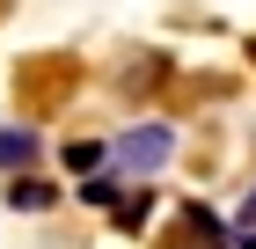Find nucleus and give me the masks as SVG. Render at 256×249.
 <instances>
[{
    "instance_id": "2",
    "label": "nucleus",
    "mask_w": 256,
    "mask_h": 249,
    "mask_svg": "<svg viewBox=\"0 0 256 249\" xmlns=\"http://www.w3.org/2000/svg\"><path fill=\"white\" fill-rule=\"evenodd\" d=\"M168 249H234V227H227V220H220L212 205H183L176 212V234H168Z\"/></svg>"
},
{
    "instance_id": "3",
    "label": "nucleus",
    "mask_w": 256,
    "mask_h": 249,
    "mask_svg": "<svg viewBox=\"0 0 256 249\" xmlns=\"http://www.w3.org/2000/svg\"><path fill=\"white\" fill-rule=\"evenodd\" d=\"M37 154H44V139L30 132V125H0V169H8V176L37 169Z\"/></svg>"
},
{
    "instance_id": "4",
    "label": "nucleus",
    "mask_w": 256,
    "mask_h": 249,
    "mask_svg": "<svg viewBox=\"0 0 256 249\" xmlns=\"http://www.w3.org/2000/svg\"><path fill=\"white\" fill-rule=\"evenodd\" d=\"M52 198H59V191L37 183V176H15V183H8V205H15V212H52Z\"/></svg>"
},
{
    "instance_id": "7",
    "label": "nucleus",
    "mask_w": 256,
    "mask_h": 249,
    "mask_svg": "<svg viewBox=\"0 0 256 249\" xmlns=\"http://www.w3.org/2000/svg\"><path fill=\"white\" fill-rule=\"evenodd\" d=\"M242 227H256V183H249V198H242Z\"/></svg>"
},
{
    "instance_id": "5",
    "label": "nucleus",
    "mask_w": 256,
    "mask_h": 249,
    "mask_svg": "<svg viewBox=\"0 0 256 249\" xmlns=\"http://www.w3.org/2000/svg\"><path fill=\"white\" fill-rule=\"evenodd\" d=\"M59 161H66L74 176H96L102 161H110V147H102V139H66V154H59Z\"/></svg>"
},
{
    "instance_id": "1",
    "label": "nucleus",
    "mask_w": 256,
    "mask_h": 249,
    "mask_svg": "<svg viewBox=\"0 0 256 249\" xmlns=\"http://www.w3.org/2000/svg\"><path fill=\"white\" fill-rule=\"evenodd\" d=\"M168 161H176V125H161V117H146V125L110 139V169L118 176H161Z\"/></svg>"
},
{
    "instance_id": "6",
    "label": "nucleus",
    "mask_w": 256,
    "mask_h": 249,
    "mask_svg": "<svg viewBox=\"0 0 256 249\" xmlns=\"http://www.w3.org/2000/svg\"><path fill=\"white\" fill-rule=\"evenodd\" d=\"M146 212H154V198L139 191V198H124V212H118V227H146Z\"/></svg>"
}]
</instances>
